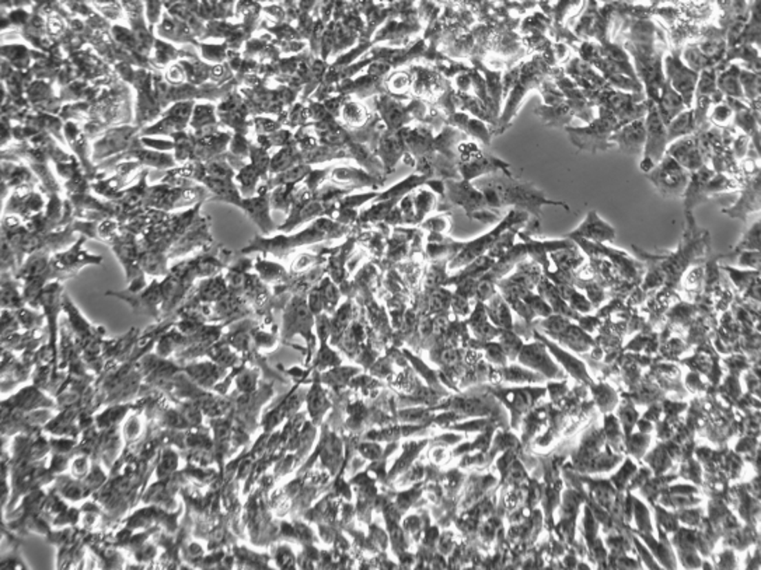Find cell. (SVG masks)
Listing matches in <instances>:
<instances>
[{
	"instance_id": "cell-1",
	"label": "cell",
	"mask_w": 761,
	"mask_h": 570,
	"mask_svg": "<svg viewBox=\"0 0 761 570\" xmlns=\"http://www.w3.org/2000/svg\"><path fill=\"white\" fill-rule=\"evenodd\" d=\"M652 181L663 195H679L687 187L684 170L673 159H666L659 168L652 172Z\"/></svg>"
},
{
	"instance_id": "cell-2",
	"label": "cell",
	"mask_w": 761,
	"mask_h": 570,
	"mask_svg": "<svg viewBox=\"0 0 761 570\" xmlns=\"http://www.w3.org/2000/svg\"><path fill=\"white\" fill-rule=\"evenodd\" d=\"M522 362L526 363V366H537V363H540V370L544 371L545 374H549L551 377H557L556 374H560V370L557 369V366L548 359V356L545 355V350L542 349H537L536 345L533 346H529L525 354L522 356Z\"/></svg>"
},
{
	"instance_id": "cell-3",
	"label": "cell",
	"mask_w": 761,
	"mask_h": 570,
	"mask_svg": "<svg viewBox=\"0 0 761 570\" xmlns=\"http://www.w3.org/2000/svg\"><path fill=\"white\" fill-rule=\"evenodd\" d=\"M640 129L641 128H638V123H636L632 128H629V129L627 128V130H625L627 134H629V136L625 135V134H622L620 136L618 142H620L621 149L625 150V153H641L640 149H641L642 143L645 142V135H644L642 130H640Z\"/></svg>"
}]
</instances>
